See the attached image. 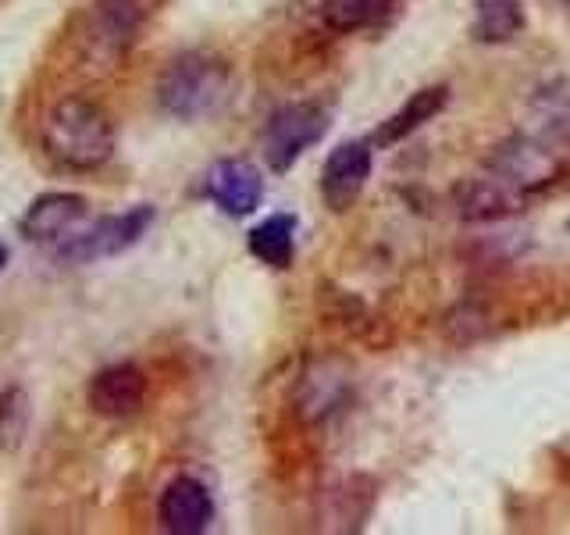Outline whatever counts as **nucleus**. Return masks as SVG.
Listing matches in <instances>:
<instances>
[{
	"label": "nucleus",
	"mask_w": 570,
	"mask_h": 535,
	"mask_svg": "<svg viewBox=\"0 0 570 535\" xmlns=\"http://www.w3.org/2000/svg\"><path fill=\"white\" fill-rule=\"evenodd\" d=\"M328 133V115L317 104H285L264 129V157L272 172H289L303 150Z\"/></svg>",
	"instance_id": "nucleus-4"
},
{
	"label": "nucleus",
	"mask_w": 570,
	"mask_h": 535,
	"mask_svg": "<svg viewBox=\"0 0 570 535\" xmlns=\"http://www.w3.org/2000/svg\"><path fill=\"white\" fill-rule=\"evenodd\" d=\"M150 222H154V207H132L125 214H111V218H100L97 225L79 232V236H68L53 250V257L65 264H94L104 257L125 254V250L142 240Z\"/></svg>",
	"instance_id": "nucleus-3"
},
{
	"label": "nucleus",
	"mask_w": 570,
	"mask_h": 535,
	"mask_svg": "<svg viewBox=\"0 0 570 535\" xmlns=\"http://www.w3.org/2000/svg\"><path fill=\"white\" fill-rule=\"evenodd\" d=\"M43 150L65 168L89 172L100 168L107 157L115 154V129L97 104L89 100H61L50 107L43 121Z\"/></svg>",
	"instance_id": "nucleus-1"
},
{
	"label": "nucleus",
	"mask_w": 570,
	"mask_h": 535,
	"mask_svg": "<svg viewBox=\"0 0 570 535\" xmlns=\"http://www.w3.org/2000/svg\"><path fill=\"white\" fill-rule=\"evenodd\" d=\"M389 0H325L321 4V22L332 32H361L385 14Z\"/></svg>",
	"instance_id": "nucleus-14"
},
{
	"label": "nucleus",
	"mask_w": 570,
	"mask_h": 535,
	"mask_svg": "<svg viewBox=\"0 0 570 535\" xmlns=\"http://www.w3.org/2000/svg\"><path fill=\"white\" fill-rule=\"evenodd\" d=\"M157 522L171 535H200L214 522V504L204 481H196L189 475H178L168 481V489L160 493L157 504Z\"/></svg>",
	"instance_id": "nucleus-7"
},
{
	"label": "nucleus",
	"mask_w": 570,
	"mask_h": 535,
	"mask_svg": "<svg viewBox=\"0 0 570 535\" xmlns=\"http://www.w3.org/2000/svg\"><path fill=\"white\" fill-rule=\"evenodd\" d=\"M86 211L89 204L79 193H47L22 214L18 228L32 243H58V240L65 243L76 232V225L86 218Z\"/></svg>",
	"instance_id": "nucleus-9"
},
{
	"label": "nucleus",
	"mask_w": 570,
	"mask_h": 535,
	"mask_svg": "<svg viewBox=\"0 0 570 535\" xmlns=\"http://www.w3.org/2000/svg\"><path fill=\"white\" fill-rule=\"evenodd\" d=\"M474 40L481 43H510L524 29L521 0H474Z\"/></svg>",
	"instance_id": "nucleus-12"
},
{
	"label": "nucleus",
	"mask_w": 570,
	"mask_h": 535,
	"mask_svg": "<svg viewBox=\"0 0 570 535\" xmlns=\"http://www.w3.org/2000/svg\"><path fill=\"white\" fill-rule=\"evenodd\" d=\"M453 201L463 222H503L510 214L524 211L528 193H521L517 186H510L507 178H499L495 172H481L463 178V183L453 189Z\"/></svg>",
	"instance_id": "nucleus-6"
},
{
	"label": "nucleus",
	"mask_w": 570,
	"mask_h": 535,
	"mask_svg": "<svg viewBox=\"0 0 570 535\" xmlns=\"http://www.w3.org/2000/svg\"><path fill=\"white\" fill-rule=\"evenodd\" d=\"M232 97V68L218 54L189 50L175 58L157 82V104L168 115L193 121L207 118Z\"/></svg>",
	"instance_id": "nucleus-2"
},
{
	"label": "nucleus",
	"mask_w": 570,
	"mask_h": 535,
	"mask_svg": "<svg viewBox=\"0 0 570 535\" xmlns=\"http://www.w3.org/2000/svg\"><path fill=\"white\" fill-rule=\"evenodd\" d=\"M4 264H8V246H0V272H4Z\"/></svg>",
	"instance_id": "nucleus-15"
},
{
	"label": "nucleus",
	"mask_w": 570,
	"mask_h": 535,
	"mask_svg": "<svg viewBox=\"0 0 570 535\" xmlns=\"http://www.w3.org/2000/svg\"><path fill=\"white\" fill-rule=\"evenodd\" d=\"M445 100H450V89L445 86H428V89H417L414 97H410L396 115H389L379 129L371 133V147H392V143L406 139L410 133H417L424 121H432Z\"/></svg>",
	"instance_id": "nucleus-11"
},
{
	"label": "nucleus",
	"mask_w": 570,
	"mask_h": 535,
	"mask_svg": "<svg viewBox=\"0 0 570 535\" xmlns=\"http://www.w3.org/2000/svg\"><path fill=\"white\" fill-rule=\"evenodd\" d=\"M293 232H296L293 214H272V218H264L254 232H249V254L272 268H289L293 264Z\"/></svg>",
	"instance_id": "nucleus-13"
},
{
	"label": "nucleus",
	"mask_w": 570,
	"mask_h": 535,
	"mask_svg": "<svg viewBox=\"0 0 570 535\" xmlns=\"http://www.w3.org/2000/svg\"><path fill=\"white\" fill-rule=\"evenodd\" d=\"M147 397V374L136 364H111L89 382V407L100 418H132Z\"/></svg>",
	"instance_id": "nucleus-10"
},
{
	"label": "nucleus",
	"mask_w": 570,
	"mask_h": 535,
	"mask_svg": "<svg viewBox=\"0 0 570 535\" xmlns=\"http://www.w3.org/2000/svg\"><path fill=\"white\" fill-rule=\"evenodd\" d=\"M567 225H570V222H567Z\"/></svg>",
	"instance_id": "nucleus-16"
},
{
	"label": "nucleus",
	"mask_w": 570,
	"mask_h": 535,
	"mask_svg": "<svg viewBox=\"0 0 570 535\" xmlns=\"http://www.w3.org/2000/svg\"><path fill=\"white\" fill-rule=\"evenodd\" d=\"M367 178H371V143L364 139L338 143L325 160V172H321V196H325V204L335 214H343L361 201Z\"/></svg>",
	"instance_id": "nucleus-5"
},
{
	"label": "nucleus",
	"mask_w": 570,
	"mask_h": 535,
	"mask_svg": "<svg viewBox=\"0 0 570 535\" xmlns=\"http://www.w3.org/2000/svg\"><path fill=\"white\" fill-rule=\"evenodd\" d=\"M204 193L232 218H246L261 204L264 178L249 160H218L204 178Z\"/></svg>",
	"instance_id": "nucleus-8"
}]
</instances>
